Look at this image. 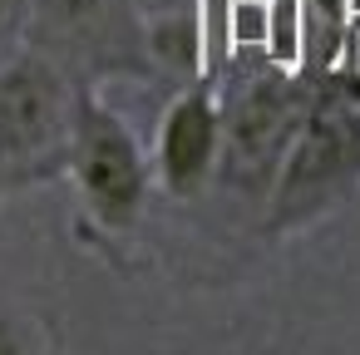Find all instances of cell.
<instances>
[{
  "label": "cell",
  "mask_w": 360,
  "mask_h": 355,
  "mask_svg": "<svg viewBox=\"0 0 360 355\" xmlns=\"http://www.w3.org/2000/svg\"><path fill=\"white\" fill-rule=\"evenodd\" d=\"M321 79H306L286 65H276L266 50H232V60L217 75L222 99V163L212 198L242 207L257 227L276 168L316 99Z\"/></svg>",
  "instance_id": "6da1fadb"
},
{
  "label": "cell",
  "mask_w": 360,
  "mask_h": 355,
  "mask_svg": "<svg viewBox=\"0 0 360 355\" xmlns=\"http://www.w3.org/2000/svg\"><path fill=\"white\" fill-rule=\"evenodd\" d=\"M360 198V75L321 79L257 217V237L286 242Z\"/></svg>",
  "instance_id": "7a4b0ae2"
},
{
  "label": "cell",
  "mask_w": 360,
  "mask_h": 355,
  "mask_svg": "<svg viewBox=\"0 0 360 355\" xmlns=\"http://www.w3.org/2000/svg\"><path fill=\"white\" fill-rule=\"evenodd\" d=\"M65 178L75 183L79 237L89 242H129L158 198L148 148L139 143L134 124L94 84H79Z\"/></svg>",
  "instance_id": "3957f363"
},
{
  "label": "cell",
  "mask_w": 360,
  "mask_h": 355,
  "mask_svg": "<svg viewBox=\"0 0 360 355\" xmlns=\"http://www.w3.org/2000/svg\"><path fill=\"white\" fill-rule=\"evenodd\" d=\"M79 79L25 45L0 65V188L20 193L65 178Z\"/></svg>",
  "instance_id": "277c9868"
},
{
  "label": "cell",
  "mask_w": 360,
  "mask_h": 355,
  "mask_svg": "<svg viewBox=\"0 0 360 355\" xmlns=\"http://www.w3.org/2000/svg\"><path fill=\"white\" fill-rule=\"evenodd\" d=\"M79 84H153L148 15L134 0H30V40Z\"/></svg>",
  "instance_id": "5b68a950"
},
{
  "label": "cell",
  "mask_w": 360,
  "mask_h": 355,
  "mask_svg": "<svg viewBox=\"0 0 360 355\" xmlns=\"http://www.w3.org/2000/svg\"><path fill=\"white\" fill-rule=\"evenodd\" d=\"M153 178L158 193L178 207H198L212 198L217 183V163H222V99H217V79H188L168 94L153 143Z\"/></svg>",
  "instance_id": "8992f818"
},
{
  "label": "cell",
  "mask_w": 360,
  "mask_h": 355,
  "mask_svg": "<svg viewBox=\"0 0 360 355\" xmlns=\"http://www.w3.org/2000/svg\"><path fill=\"white\" fill-rule=\"evenodd\" d=\"M0 355H50L40 316L6 296H0Z\"/></svg>",
  "instance_id": "52a82bcc"
},
{
  "label": "cell",
  "mask_w": 360,
  "mask_h": 355,
  "mask_svg": "<svg viewBox=\"0 0 360 355\" xmlns=\"http://www.w3.org/2000/svg\"><path fill=\"white\" fill-rule=\"evenodd\" d=\"M266 55L286 70L301 65V0H271V30H266Z\"/></svg>",
  "instance_id": "ba28073f"
},
{
  "label": "cell",
  "mask_w": 360,
  "mask_h": 355,
  "mask_svg": "<svg viewBox=\"0 0 360 355\" xmlns=\"http://www.w3.org/2000/svg\"><path fill=\"white\" fill-rule=\"evenodd\" d=\"M30 40V0H0V65Z\"/></svg>",
  "instance_id": "9c48e42d"
},
{
  "label": "cell",
  "mask_w": 360,
  "mask_h": 355,
  "mask_svg": "<svg viewBox=\"0 0 360 355\" xmlns=\"http://www.w3.org/2000/svg\"><path fill=\"white\" fill-rule=\"evenodd\" d=\"M134 6H139L143 15H158V11H168V6H188V0H134Z\"/></svg>",
  "instance_id": "30bf717a"
},
{
  "label": "cell",
  "mask_w": 360,
  "mask_h": 355,
  "mask_svg": "<svg viewBox=\"0 0 360 355\" xmlns=\"http://www.w3.org/2000/svg\"><path fill=\"white\" fill-rule=\"evenodd\" d=\"M0 198H11V193H6V188H0Z\"/></svg>",
  "instance_id": "8fae6325"
}]
</instances>
